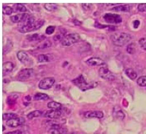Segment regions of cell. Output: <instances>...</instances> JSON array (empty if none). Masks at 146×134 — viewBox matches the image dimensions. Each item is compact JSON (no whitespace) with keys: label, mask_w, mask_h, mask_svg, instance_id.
<instances>
[{"label":"cell","mask_w":146,"mask_h":134,"mask_svg":"<svg viewBox=\"0 0 146 134\" xmlns=\"http://www.w3.org/2000/svg\"><path fill=\"white\" fill-rule=\"evenodd\" d=\"M44 23V20L36 19L33 16H30L25 22L22 23L21 26L19 27V31L21 33H27V32H33L37 30L40 27H41Z\"/></svg>","instance_id":"6da1fadb"},{"label":"cell","mask_w":146,"mask_h":134,"mask_svg":"<svg viewBox=\"0 0 146 134\" xmlns=\"http://www.w3.org/2000/svg\"><path fill=\"white\" fill-rule=\"evenodd\" d=\"M131 37L126 32H117L111 36V40L115 46L123 47L128 43Z\"/></svg>","instance_id":"7a4b0ae2"},{"label":"cell","mask_w":146,"mask_h":134,"mask_svg":"<svg viewBox=\"0 0 146 134\" xmlns=\"http://www.w3.org/2000/svg\"><path fill=\"white\" fill-rule=\"evenodd\" d=\"M72 82L74 84L76 85L82 91L90 89V88H94L96 86H98V83L96 82L88 83L87 81H86L83 75H79L77 78L73 80Z\"/></svg>","instance_id":"3957f363"},{"label":"cell","mask_w":146,"mask_h":134,"mask_svg":"<svg viewBox=\"0 0 146 134\" xmlns=\"http://www.w3.org/2000/svg\"><path fill=\"white\" fill-rule=\"evenodd\" d=\"M81 40L80 35L78 33H70L66 34L61 41V44L64 47H70L75 43H78Z\"/></svg>","instance_id":"277c9868"},{"label":"cell","mask_w":146,"mask_h":134,"mask_svg":"<svg viewBox=\"0 0 146 134\" xmlns=\"http://www.w3.org/2000/svg\"><path fill=\"white\" fill-rule=\"evenodd\" d=\"M104 18L107 23L111 24H117L122 22L121 16L114 13H106L104 16Z\"/></svg>","instance_id":"5b68a950"},{"label":"cell","mask_w":146,"mask_h":134,"mask_svg":"<svg viewBox=\"0 0 146 134\" xmlns=\"http://www.w3.org/2000/svg\"><path fill=\"white\" fill-rule=\"evenodd\" d=\"M54 83H55V79L53 77H45L40 81L38 83V87L41 89L47 90L52 87Z\"/></svg>","instance_id":"8992f818"},{"label":"cell","mask_w":146,"mask_h":134,"mask_svg":"<svg viewBox=\"0 0 146 134\" xmlns=\"http://www.w3.org/2000/svg\"><path fill=\"white\" fill-rule=\"evenodd\" d=\"M99 75L100 77L104 80L109 81H113L115 79L114 75L109 71V69L105 66L104 67H100L99 69Z\"/></svg>","instance_id":"52a82bcc"},{"label":"cell","mask_w":146,"mask_h":134,"mask_svg":"<svg viewBox=\"0 0 146 134\" xmlns=\"http://www.w3.org/2000/svg\"><path fill=\"white\" fill-rule=\"evenodd\" d=\"M33 74V69H21L17 75V79L20 81H27L31 77Z\"/></svg>","instance_id":"ba28073f"},{"label":"cell","mask_w":146,"mask_h":134,"mask_svg":"<svg viewBox=\"0 0 146 134\" xmlns=\"http://www.w3.org/2000/svg\"><path fill=\"white\" fill-rule=\"evenodd\" d=\"M25 122V119L23 117H17V118L7 120L6 125L10 127H17L22 125Z\"/></svg>","instance_id":"9c48e42d"},{"label":"cell","mask_w":146,"mask_h":134,"mask_svg":"<svg viewBox=\"0 0 146 134\" xmlns=\"http://www.w3.org/2000/svg\"><path fill=\"white\" fill-rule=\"evenodd\" d=\"M86 64L90 66H105V61L100 59V57H92L86 61Z\"/></svg>","instance_id":"30bf717a"},{"label":"cell","mask_w":146,"mask_h":134,"mask_svg":"<svg viewBox=\"0 0 146 134\" xmlns=\"http://www.w3.org/2000/svg\"><path fill=\"white\" fill-rule=\"evenodd\" d=\"M61 115V111L60 109H51L50 111H47L44 113L43 116L44 117L49 119H58L59 118Z\"/></svg>","instance_id":"8fae6325"},{"label":"cell","mask_w":146,"mask_h":134,"mask_svg":"<svg viewBox=\"0 0 146 134\" xmlns=\"http://www.w3.org/2000/svg\"><path fill=\"white\" fill-rule=\"evenodd\" d=\"M29 16L30 15L27 13H20V14H16L11 16V20L14 23H19V22L23 23L29 18Z\"/></svg>","instance_id":"7c38bea8"},{"label":"cell","mask_w":146,"mask_h":134,"mask_svg":"<svg viewBox=\"0 0 146 134\" xmlns=\"http://www.w3.org/2000/svg\"><path fill=\"white\" fill-rule=\"evenodd\" d=\"M84 116L86 118H97L101 119L104 116V113L100 111H90L84 113Z\"/></svg>","instance_id":"4fadbf2b"},{"label":"cell","mask_w":146,"mask_h":134,"mask_svg":"<svg viewBox=\"0 0 146 134\" xmlns=\"http://www.w3.org/2000/svg\"><path fill=\"white\" fill-rule=\"evenodd\" d=\"M113 115L116 119L119 120H123L125 118V114L123 113L122 109L118 106H115L113 109Z\"/></svg>","instance_id":"5bb4252c"},{"label":"cell","mask_w":146,"mask_h":134,"mask_svg":"<svg viewBox=\"0 0 146 134\" xmlns=\"http://www.w3.org/2000/svg\"><path fill=\"white\" fill-rule=\"evenodd\" d=\"M17 57L24 64H27V63L29 62V60H30L28 55L24 51H19L17 52Z\"/></svg>","instance_id":"9a60e30c"},{"label":"cell","mask_w":146,"mask_h":134,"mask_svg":"<svg viewBox=\"0 0 146 134\" xmlns=\"http://www.w3.org/2000/svg\"><path fill=\"white\" fill-rule=\"evenodd\" d=\"M15 67V65L12 62L7 61V62L4 63L3 64V74H7L9 72H12V70Z\"/></svg>","instance_id":"2e32d148"},{"label":"cell","mask_w":146,"mask_h":134,"mask_svg":"<svg viewBox=\"0 0 146 134\" xmlns=\"http://www.w3.org/2000/svg\"><path fill=\"white\" fill-rule=\"evenodd\" d=\"M43 115H44V111H41V110H36V111H31V113H29L27 116L28 119H32L39 117Z\"/></svg>","instance_id":"e0dca14e"},{"label":"cell","mask_w":146,"mask_h":134,"mask_svg":"<svg viewBox=\"0 0 146 134\" xmlns=\"http://www.w3.org/2000/svg\"><path fill=\"white\" fill-rule=\"evenodd\" d=\"M53 56L51 55H40L38 56V62H50L53 60Z\"/></svg>","instance_id":"ac0fdd59"},{"label":"cell","mask_w":146,"mask_h":134,"mask_svg":"<svg viewBox=\"0 0 146 134\" xmlns=\"http://www.w3.org/2000/svg\"><path fill=\"white\" fill-rule=\"evenodd\" d=\"M27 38L28 39V41H41L42 40H46L45 39V36H41V35L38 34H33L31 35V36H27Z\"/></svg>","instance_id":"d6986e66"},{"label":"cell","mask_w":146,"mask_h":134,"mask_svg":"<svg viewBox=\"0 0 146 134\" xmlns=\"http://www.w3.org/2000/svg\"><path fill=\"white\" fill-rule=\"evenodd\" d=\"M13 11L14 12H19V13H25L27 12V8L25 7L24 5L22 4H16L13 5Z\"/></svg>","instance_id":"ffe728a7"},{"label":"cell","mask_w":146,"mask_h":134,"mask_svg":"<svg viewBox=\"0 0 146 134\" xmlns=\"http://www.w3.org/2000/svg\"><path fill=\"white\" fill-rule=\"evenodd\" d=\"M125 75H126L127 76L131 79V80H132V81L135 80V79L137 77V72H136L133 69L131 68L127 69H125Z\"/></svg>","instance_id":"44dd1931"},{"label":"cell","mask_w":146,"mask_h":134,"mask_svg":"<svg viewBox=\"0 0 146 134\" xmlns=\"http://www.w3.org/2000/svg\"><path fill=\"white\" fill-rule=\"evenodd\" d=\"M112 11H120V12H129L130 11V6L128 5H123L114 7L112 8Z\"/></svg>","instance_id":"7402d4cb"},{"label":"cell","mask_w":146,"mask_h":134,"mask_svg":"<svg viewBox=\"0 0 146 134\" xmlns=\"http://www.w3.org/2000/svg\"><path fill=\"white\" fill-rule=\"evenodd\" d=\"M34 100L36 101H39V100H46L49 99L48 95L45 94L43 93H36V94L34 95L33 97Z\"/></svg>","instance_id":"603a6c76"},{"label":"cell","mask_w":146,"mask_h":134,"mask_svg":"<svg viewBox=\"0 0 146 134\" xmlns=\"http://www.w3.org/2000/svg\"><path fill=\"white\" fill-rule=\"evenodd\" d=\"M47 107L50 109H60L61 108V104L59 103V102H55V101H52V102H48Z\"/></svg>","instance_id":"cb8c5ba5"},{"label":"cell","mask_w":146,"mask_h":134,"mask_svg":"<svg viewBox=\"0 0 146 134\" xmlns=\"http://www.w3.org/2000/svg\"><path fill=\"white\" fill-rule=\"evenodd\" d=\"M51 46H52V42H51L50 40H44L43 42H41V43L40 44L38 48L43 50V49L49 48V47H50Z\"/></svg>","instance_id":"d4e9b609"},{"label":"cell","mask_w":146,"mask_h":134,"mask_svg":"<svg viewBox=\"0 0 146 134\" xmlns=\"http://www.w3.org/2000/svg\"><path fill=\"white\" fill-rule=\"evenodd\" d=\"M18 116L16 114H13V113H7V114H4L3 116H2V119L3 120H10L12 119L17 118Z\"/></svg>","instance_id":"484cf974"},{"label":"cell","mask_w":146,"mask_h":134,"mask_svg":"<svg viewBox=\"0 0 146 134\" xmlns=\"http://www.w3.org/2000/svg\"><path fill=\"white\" fill-rule=\"evenodd\" d=\"M64 131L66 132V130H64L63 128H50L48 131V134H64Z\"/></svg>","instance_id":"4316f807"},{"label":"cell","mask_w":146,"mask_h":134,"mask_svg":"<svg viewBox=\"0 0 146 134\" xmlns=\"http://www.w3.org/2000/svg\"><path fill=\"white\" fill-rule=\"evenodd\" d=\"M18 97H19V96L16 94H13V95H11V96H9V97H7V104H9V105L14 104Z\"/></svg>","instance_id":"83f0119b"},{"label":"cell","mask_w":146,"mask_h":134,"mask_svg":"<svg viewBox=\"0 0 146 134\" xmlns=\"http://www.w3.org/2000/svg\"><path fill=\"white\" fill-rule=\"evenodd\" d=\"M65 36H66V35L64 33V30H63L62 32L61 31V32H58V33H57V34H55V36H54L53 40L55 41H61V42L63 38H64Z\"/></svg>","instance_id":"f1b7e54d"},{"label":"cell","mask_w":146,"mask_h":134,"mask_svg":"<svg viewBox=\"0 0 146 134\" xmlns=\"http://www.w3.org/2000/svg\"><path fill=\"white\" fill-rule=\"evenodd\" d=\"M137 84L139 86L142 87H145L146 86V76H142V77H139L137 81Z\"/></svg>","instance_id":"f546056e"},{"label":"cell","mask_w":146,"mask_h":134,"mask_svg":"<svg viewBox=\"0 0 146 134\" xmlns=\"http://www.w3.org/2000/svg\"><path fill=\"white\" fill-rule=\"evenodd\" d=\"M45 9L48 11H54L58 8V6L55 4H45Z\"/></svg>","instance_id":"4dcf8cb0"},{"label":"cell","mask_w":146,"mask_h":134,"mask_svg":"<svg viewBox=\"0 0 146 134\" xmlns=\"http://www.w3.org/2000/svg\"><path fill=\"white\" fill-rule=\"evenodd\" d=\"M127 52L129 54H134L135 52V44L134 43H131L130 44L128 45V47L126 48Z\"/></svg>","instance_id":"1f68e13d"},{"label":"cell","mask_w":146,"mask_h":134,"mask_svg":"<svg viewBox=\"0 0 146 134\" xmlns=\"http://www.w3.org/2000/svg\"><path fill=\"white\" fill-rule=\"evenodd\" d=\"M13 12V7H9V6H5V7H3V13L5 15H10L12 14V13Z\"/></svg>","instance_id":"d6a6232c"},{"label":"cell","mask_w":146,"mask_h":134,"mask_svg":"<svg viewBox=\"0 0 146 134\" xmlns=\"http://www.w3.org/2000/svg\"><path fill=\"white\" fill-rule=\"evenodd\" d=\"M13 47V44L11 42H10V41H7V44L3 48V53L4 54H6L7 52H8L10 51V50H11V48H12Z\"/></svg>","instance_id":"836d02e7"},{"label":"cell","mask_w":146,"mask_h":134,"mask_svg":"<svg viewBox=\"0 0 146 134\" xmlns=\"http://www.w3.org/2000/svg\"><path fill=\"white\" fill-rule=\"evenodd\" d=\"M139 46L141 47V48L144 50H146V38H140L139 41Z\"/></svg>","instance_id":"e575fe53"},{"label":"cell","mask_w":146,"mask_h":134,"mask_svg":"<svg viewBox=\"0 0 146 134\" xmlns=\"http://www.w3.org/2000/svg\"><path fill=\"white\" fill-rule=\"evenodd\" d=\"M137 9L139 12L142 13H145L146 12V3H143V4H139L137 6Z\"/></svg>","instance_id":"d590c367"},{"label":"cell","mask_w":146,"mask_h":134,"mask_svg":"<svg viewBox=\"0 0 146 134\" xmlns=\"http://www.w3.org/2000/svg\"><path fill=\"white\" fill-rule=\"evenodd\" d=\"M55 26H49L47 27V28L46 29V34L47 35H51L55 31Z\"/></svg>","instance_id":"8d00e7d4"},{"label":"cell","mask_w":146,"mask_h":134,"mask_svg":"<svg viewBox=\"0 0 146 134\" xmlns=\"http://www.w3.org/2000/svg\"><path fill=\"white\" fill-rule=\"evenodd\" d=\"M82 7L85 11H90L93 7L92 4H82Z\"/></svg>","instance_id":"74e56055"},{"label":"cell","mask_w":146,"mask_h":134,"mask_svg":"<svg viewBox=\"0 0 146 134\" xmlns=\"http://www.w3.org/2000/svg\"><path fill=\"white\" fill-rule=\"evenodd\" d=\"M21 133H22V132H21L20 130H16V131H11V132H8L5 134H21Z\"/></svg>","instance_id":"f35d334b"},{"label":"cell","mask_w":146,"mask_h":134,"mask_svg":"<svg viewBox=\"0 0 146 134\" xmlns=\"http://www.w3.org/2000/svg\"><path fill=\"white\" fill-rule=\"evenodd\" d=\"M139 24H140V22H139V20H135V21L134 22V27L135 29L138 28Z\"/></svg>","instance_id":"ab89813d"},{"label":"cell","mask_w":146,"mask_h":134,"mask_svg":"<svg viewBox=\"0 0 146 134\" xmlns=\"http://www.w3.org/2000/svg\"><path fill=\"white\" fill-rule=\"evenodd\" d=\"M73 22H74V24H75V25H80V24H81V22H80L79 21H78L77 19H74V20H73Z\"/></svg>","instance_id":"60d3db41"},{"label":"cell","mask_w":146,"mask_h":134,"mask_svg":"<svg viewBox=\"0 0 146 134\" xmlns=\"http://www.w3.org/2000/svg\"><path fill=\"white\" fill-rule=\"evenodd\" d=\"M25 99H26V100H27V101H31V96H26V97H25Z\"/></svg>","instance_id":"b9f144b4"},{"label":"cell","mask_w":146,"mask_h":134,"mask_svg":"<svg viewBox=\"0 0 146 134\" xmlns=\"http://www.w3.org/2000/svg\"><path fill=\"white\" fill-rule=\"evenodd\" d=\"M69 134H78V133H69Z\"/></svg>","instance_id":"7bdbcfd3"},{"label":"cell","mask_w":146,"mask_h":134,"mask_svg":"<svg viewBox=\"0 0 146 134\" xmlns=\"http://www.w3.org/2000/svg\"><path fill=\"white\" fill-rule=\"evenodd\" d=\"M5 126H3V131H5Z\"/></svg>","instance_id":"ee69618b"}]
</instances>
